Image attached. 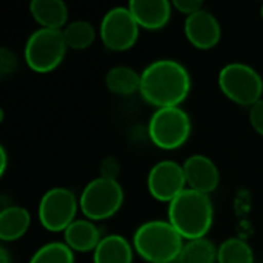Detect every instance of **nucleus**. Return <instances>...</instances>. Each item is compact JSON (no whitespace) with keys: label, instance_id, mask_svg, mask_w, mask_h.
I'll return each instance as SVG.
<instances>
[{"label":"nucleus","instance_id":"nucleus-1","mask_svg":"<svg viewBox=\"0 0 263 263\" xmlns=\"http://www.w3.org/2000/svg\"><path fill=\"white\" fill-rule=\"evenodd\" d=\"M191 91V76L177 60L159 59L140 72V96L156 109L180 106Z\"/></svg>","mask_w":263,"mask_h":263},{"label":"nucleus","instance_id":"nucleus-2","mask_svg":"<svg viewBox=\"0 0 263 263\" xmlns=\"http://www.w3.org/2000/svg\"><path fill=\"white\" fill-rule=\"evenodd\" d=\"M183 240L206 237L214 222V206L208 194L186 188L168 203V219Z\"/></svg>","mask_w":263,"mask_h":263},{"label":"nucleus","instance_id":"nucleus-3","mask_svg":"<svg viewBox=\"0 0 263 263\" xmlns=\"http://www.w3.org/2000/svg\"><path fill=\"white\" fill-rule=\"evenodd\" d=\"M183 245V237L168 220L143 222L133 234L136 254L148 263H176Z\"/></svg>","mask_w":263,"mask_h":263},{"label":"nucleus","instance_id":"nucleus-4","mask_svg":"<svg viewBox=\"0 0 263 263\" xmlns=\"http://www.w3.org/2000/svg\"><path fill=\"white\" fill-rule=\"evenodd\" d=\"M217 85L223 96L239 106L250 108L262 99V76L256 68L243 62H231L222 66Z\"/></svg>","mask_w":263,"mask_h":263},{"label":"nucleus","instance_id":"nucleus-5","mask_svg":"<svg viewBox=\"0 0 263 263\" xmlns=\"http://www.w3.org/2000/svg\"><path fill=\"white\" fill-rule=\"evenodd\" d=\"M66 51L68 46L63 31L37 28L25 42L23 57L29 69L39 74H48L62 65Z\"/></svg>","mask_w":263,"mask_h":263},{"label":"nucleus","instance_id":"nucleus-6","mask_svg":"<svg viewBox=\"0 0 263 263\" xmlns=\"http://www.w3.org/2000/svg\"><path fill=\"white\" fill-rule=\"evenodd\" d=\"M125 202V193L119 180L96 177L85 185L79 196L80 211L85 219L102 222L116 216Z\"/></svg>","mask_w":263,"mask_h":263},{"label":"nucleus","instance_id":"nucleus-7","mask_svg":"<svg viewBox=\"0 0 263 263\" xmlns=\"http://www.w3.org/2000/svg\"><path fill=\"white\" fill-rule=\"evenodd\" d=\"M191 117L182 106L156 109L148 122L151 142L165 151H174L183 146L191 136Z\"/></svg>","mask_w":263,"mask_h":263},{"label":"nucleus","instance_id":"nucleus-8","mask_svg":"<svg viewBox=\"0 0 263 263\" xmlns=\"http://www.w3.org/2000/svg\"><path fill=\"white\" fill-rule=\"evenodd\" d=\"M79 210V197L69 188L54 186L40 197L37 216L40 225L46 231L65 233V230L76 220Z\"/></svg>","mask_w":263,"mask_h":263},{"label":"nucleus","instance_id":"nucleus-9","mask_svg":"<svg viewBox=\"0 0 263 263\" xmlns=\"http://www.w3.org/2000/svg\"><path fill=\"white\" fill-rule=\"evenodd\" d=\"M140 26L128 6H114L105 12L99 25V37L103 46L114 52L131 49L139 39Z\"/></svg>","mask_w":263,"mask_h":263},{"label":"nucleus","instance_id":"nucleus-10","mask_svg":"<svg viewBox=\"0 0 263 263\" xmlns=\"http://www.w3.org/2000/svg\"><path fill=\"white\" fill-rule=\"evenodd\" d=\"M146 188L154 200L165 203L173 202L180 193L188 188L183 165L174 160L157 162L148 173Z\"/></svg>","mask_w":263,"mask_h":263},{"label":"nucleus","instance_id":"nucleus-11","mask_svg":"<svg viewBox=\"0 0 263 263\" xmlns=\"http://www.w3.org/2000/svg\"><path fill=\"white\" fill-rule=\"evenodd\" d=\"M183 31L188 42L202 51L213 49L222 39V26L217 17L205 8L185 17Z\"/></svg>","mask_w":263,"mask_h":263},{"label":"nucleus","instance_id":"nucleus-12","mask_svg":"<svg viewBox=\"0 0 263 263\" xmlns=\"http://www.w3.org/2000/svg\"><path fill=\"white\" fill-rule=\"evenodd\" d=\"M186 186L190 190L211 194L220 183V173L213 159L205 154H193L183 162Z\"/></svg>","mask_w":263,"mask_h":263},{"label":"nucleus","instance_id":"nucleus-13","mask_svg":"<svg viewBox=\"0 0 263 263\" xmlns=\"http://www.w3.org/2000/svg\"><path fill=\"white\" fill-rule=\"evenodd\" d=\"M140 29L157 31L168 25L173 3L168 0H131L126 5Z\"/></svg>","mask_w":263,"mask_h":263},{"label":"nucleus","instance_id":"nucleus-14","mask_svg":"<svg viewBox=\"0 0 263 263\" xmlns=\"http://www.w3.org/2000/svg\"><path fill=\"white\" fill-rule=\"evenodd\" d=\"M102 237L100 228L88 219H76L63 233V242L74 253H94Z\"/></svg>","mask_w":263,"mask_h":263},{"label":"nucleus","instance_id":"nucleus-15","mask_svg":"<svg viewBox=\"0 0 263 263\" xmlns=\"http://www.w3.org/2000/svg\"><path fill=\"white\" fill-rule=\"evenodd\" d=\"M29 12L39 28L62 31L68 22V6L62 0H32L29 3Z\"/></svg>","mask_w":263,"mask_h":263},{"label":"nucleus","instance_id":"nucleus-16","mask_svg":"<svg viewBox=\"0 0 263 263\" xmlns=\"http://www.w3.org/2000/svg\"><path fill=\"white\" fill-rule=\"evenodd\" d=\"M134 253L133 242L120 234H108L94 250L92 263H133Z\"/></svg>","mask_w":263,"mask_h":263},{"label":"nucleus","instance_id":"nucleus-17","mask_svg":"<svg viewBox=\"0 0 263 263\" xmlns=\"http://www.w3.org/2000/svg\"><path fill=\"white\" fill-rule=\"evenodd\" d=\"M31 227V214L26 208L11 205L0 213V240L15 242L22 239Z\"/></svg>","mask_w":263,"mask_h":263},{"label":"nucleus","instance_id":"nucleus-18","mask_svg":"<svg viewBox=\"0 0 263 263\" xmlns=\"http://www.w3.org/2000/svg\"><path fill=\"white\" fill-rule=\"evenodd\" d=\"M105 86L116 96H131L140 89V72L126 65H117L108 69Z\"/></svg>","mask_w":263,"mask_h":263},{"label":"nucleus","instance_id":"nucleus-19","mask_svg":"<svg viewBox=\"0 0 263 263\" xmlns=\"http://www.w3.org/2000/svg\"><path fill=\"white\" fill-rule=\"evenodd\" d=\"M62 31L68 49H76V51L88 49L97 37V31L94 25L88 20H80V18L69 22Z\"/></svg>","mask_w":263,"mask_h":263},{"label":"nucleus","instance_id":"nucleus-20","mask_svg":"<svg viewBox=\"0 0 263 263\" xmlns=\"http://www.w3.org/2000/svg\"><path fill=\"white\" fill-rule=\"evenodd\" d=\"M177 263H217V247L208 237L186 240Z\"/></svg>","mask_w":263,"mask_h":263},{"label":"nucleus","instance_id":"nucleus-21","mask_svg":"<svg viewBox=\"0 0 263 263\" xmlns=\"http://www.w3.org/2000/svg\"><path fill=\"white\" fill-rule=\"evenodd\" d=\"M217 263H254V251L247 240L230 237L217 247Z\"/></svg>","mask_w":263,"mask_h":263},{"label":"nucleus","instance_id":"nucleus-22","mask_svg":"<svg viewBox=\"0 0 263 263\" xmlns=\"http://www.w3.org/2000/svg\"><path fill=\"white\" fill-rule=\"evenodd\" d=\"M28 263H76L74 251L65 242H49L42 245Z\"/></svg>","mask_w":263,"mask_h":263},{"label":"nucleus","instance_id":"nucleus-23","mask_svg":"<svg viewBox=\"0 0 263 263\" xmlns=\"http://www.w3.org/2000/svg\"><path fill=\"white\" fill-rule=\"evenodd\" d=\"M120 174V162L114 156H106L102 159L99 163V177L109 179V180H117Z\"/></svg>","mask_w":263,"mask_h":263},{"label":"nucleus","instance_id":"nucleus-24","mask_svg":"<svg viewBox=\"0 0 263 263\" xmlns=\"http://www.w3.org/2000/svg\"><path fill=\"white\" fill-rule=\"evenodd\" d=\"M18 66L17 57L14 52H11L8 48H2L0 49V74L2 77H8L11 74L15 72Z\"/></svg>","mask_w":263,"mask_h":263},{"label":"nucleus","instance_id":"nucleus-25","mask_svg":"<svg viewBox=\"0 0 263 263\" xmlns=\"http://www.w3.org/2000/svg\"><path fill=\"white\" fill-rule=\"evenodd\" d=\"M248 117H250V123L253 129L263 137V99L256 102L253 106H250Z\"/></svg>","mask_w":263,"mask_h":263},{"label":"nucleus","instance_id":"nucleus-26","mask_svg":"<svg viewBox=\"0 0 263 263\" xmlns=\"http://www.w3.org/2000/svg\"><path fill=\"white\" fill-rule=\"evenodd\" d=\"M171 3H173V8L177 12L183 14L185 17L203 9V3L200 0H173Z\"/></svg>","mask_w":263,"mask_h":263},{"label":"nucleus","instance_id":"nucleus-27","mask_svg":"<svg viewBox=\"0 0 263 263\" xmlns=\"http://www.w3.org/2000/svg\"><path fill=\"white\" fill-rule=\"evenodd\" d=\"M8 168V153L5 146H0V176L6 173Z\"/></svg>","mask_w":263,"mask_h":263},{"label":"nucleus","instance_id":"nucleus-28","mask_svg":"<svg viewBox=\"0 0 263 263\" xmlns=\"http://www.w3.org/2000/svg\"><path fill=\"white\" fill-rule=\"evenodd\" d=\"M0 263H11L9 262L8 251L5 250V247H2V248H0Z\"/></svg>","mask_w":263,"mask_h":263},{"label":"nucleus","instance_id":"nucleus-29","mask_svg":"<svg viewBox=\"0 0 263 263\" xmlns=\"http://www.w3.org/2000/svg\"><path fill=\"white\" fill-rule=\"evenodd\" d=\"M260 15H262V18H263V3H262V6H260Z\"/></svg>","mask_w":263,"mask_h":263},{"label":"nucleus","instance_id":"nucleus-30","mask_svg":"<svg viewBox=\"0 0 263 263\" xmlns=\"http://www.w3.org/2000/svg\"><path fill=\"white\" fill-rule=\"evenodd\" d=\"M176 263H177V262H176Z\"/></svg>","mask_w":263,"mask_h":263}]
</instances>
